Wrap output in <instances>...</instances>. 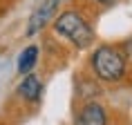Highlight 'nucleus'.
<instances>
[{
    "label": "nucleus",
    "instance_id": "nucleus-6",
    "mask_svg": "<svg viewBox=\"0 0 132 125\" xmlns=\"http://www.w3.org/2000/svg\"><path fill=\"white\" fill-rule=\"evenodd\" d=\"M36 58H38V47H36V45H29V47L20 54V58H18V72H20V74L31 72L34 65H36Z\"/></svg>",
    "mask_w": 132,
    "mask_h": 125
},
{
    "label": "nucleus",
    "instance_id": "nucleus-3",
    "mask_svg": "<svg viewBox=\"0 0 132 125\" xmlns=\"http://www.w3.org/2000/svg\"><path fill=\"white\" fill-rule=\"evenodd\" d=\"M56 7H58V0H45L40 7L36 9L34 14H31V18H29V25H27V36H34L38 29H43L45 25H47V20L52 18V14L56 11Z\"/></svg>",
    "mask_w": 132,
    "mask_h": 125
},
{
    "label": "nucleus",
    "instance_id": "nucleus-7",
    "mask_svg": "<svg viewBox=\"0 0 132 125\" xmlns=\"http://www.w3.org/2000/svg\"><path fill=\"white\" fill-rule=\"evenodd\" d=\"M123 49H125V54H128V58H130V62H132V40H128L123 45Z\"/></svg>",
    "mask_w": 132,
    "mask_h": 125
},
{
    "label": "nucleus",
    "instance_id": "nucleus-1",
    "mask_svg": "<svg viewBox=\"0 0 132 125\" xmlns=\"http://www.w3.org/2000/svg\"><path fill=\"white\" fill-rule=\"evenodd\" d=\"M92 65L98 78L108 83H117L125 74V58L114 47H98L92 56Z\"/></svg>",
    "mask_w": 132,
    "mask_h": 125
},
{
    "label": "nucleus",
    "instance_id": "nucleus-8",
    "mask_svg": "<svg viewBox=\"0 0 132 125\" xmlns=\"http://www.w3.org/2000/svg\"><path fill=\"white\" fill-rule=\"evenodd\" d=\"M98 2H101V5H112L114 0H98Z\"/></svg>",
    "mask_w": 132,
    "mask_h": 125
},
{
    "label": "nucleus",
    "instance_id": "nucleus-2",
    "mask_svg": "<svg viewBox=\"0 0 132 125\" xmlns=\"http://www.w3.org/2000/svg\"><path fill=\"white\" fill-rule=\"evenodd\" d=\"M56 34H63L65 38H70L76 47H87L94 42V31L87 22L76 14V11H65L58 16V20L54 22Z\"/></svg>",
    "mask_w": 132,
    "mask_h": 125
},
{
    "label": "nucleus",
    "instance_id": "nucleus-5",
    "mask_svg": "<svg viewBox=\"0 0 132 125\" xmlns=\"http://www.w3.org/2000/svg\"><path fill=\"white\" fill-rule=\"evenodd\" d=\"M18 94L22 98H27V101H38V96H40V81L36 76H27L18 85Z\"/></svg>",
    "mask_w": 132,
    "mask_h": 125
},
{
    "label": "nucleus",
    "instance_id": "nucleus-4",
    "mask_svg": "<svg viewBox=\"0 0 132 125\" xmlns=\"http://www.w3.org/2000/svg\"><path fill=\"white\" fill-rule=\"evenodd\" d=\"M105 112L98 103H87L78 114V125H105Z\"/></svg>",
    "mask_w": 132,
    "mask_h": 125
}]
</instances>
